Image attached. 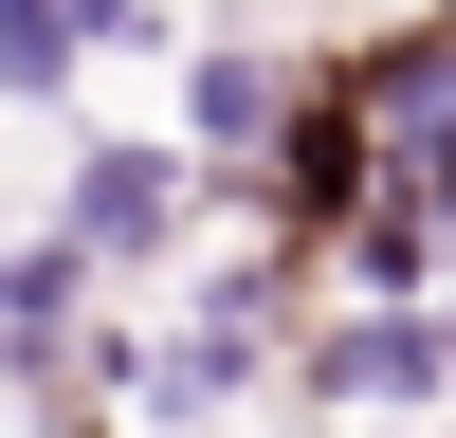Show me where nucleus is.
Returning a JSON list of instances; mask_svg holds the SVG:
<instances>
[{
  "mask_svg": "<svg viewBox=\"0 0 456 438\" xmlns=\"http://www.w3.org/2000/svg\"><path fill=\"white\" fill-rule=\"evenodd\" d=\"M183 146H73V182H55V238L92 256V274H128V256H165L183 238Z\"/></svg>",
  "mask_w": 456,
  "mask_h": 438,
  "instance_id": "1",
  "label": "nucleus"
},
{
  "mask_svg": "<svg viewBox=\"0 0 456 438\" xmlns=\"http://www.w3.org/2000/svg\"><path fill=\"white\" fill-rule=\"evenodd\" d=\"M438 365H456V328L420 292H365V311L311 328V402H438Z\"/></svg>",
  "mask_w": 456,
  "mask_h": 438,
  "instance_id": "2",
  "label": "nucleus"
},
{
  "mask_svg": "<svg viewBox=\"0 0 456 438\" xmlns=\"http://www.w3.org/2000/svg\"><path fill=\"white\" fill-rule=\"evenodd\" d=\"M92 256H73V238H19V256H0V365H19V384H73V347H92Z\"/></svg>",
  "mask_w": 456,
  "mask_h": 438,
  "instance_id": "3",
  "label": "nucleus"
},
{
  "mask_svg": "<svg viewBox=\"0 0 456 438\" xmlns=\"http://www.w3.org/2000/svg\"><path fill=\"white\" fill-rule=\"evenodd\" d=\"M274 128H292V55H183V165H274Z\"/></svg>",
  "mask_w": 456,
  "mask_h": 438,
  "instance_id": "4",
  "label": "nucleus"
},
{
  "mask_svg": "<svg viewBox=\"0 0 456 438\" xmlns=\"http://www.w3.org/2000/svg\"><path fill=\"white\" fill-rule=\"evenodd\" d=\"M73 55H92L73 0H0V92H19V110H73Z\"/></svg>",
  "mask_w": 456,
  "mask_h": 438,
  "instance_id": "5",
  "label": "nucleus"
}]
</instances>
